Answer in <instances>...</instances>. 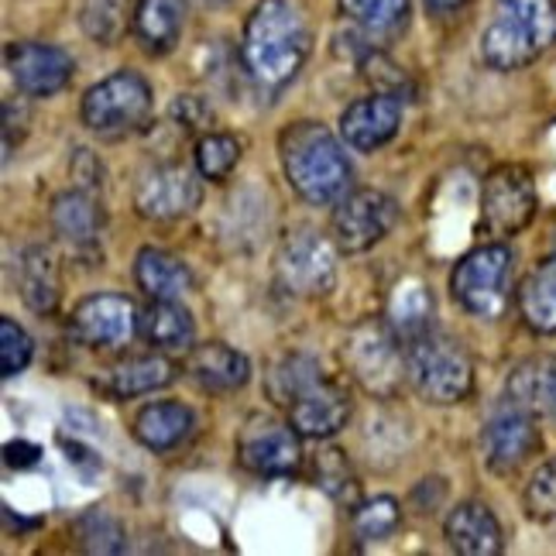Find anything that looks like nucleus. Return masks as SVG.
Here are the masks:
<instances>
[{
	"label": "nucleus",
	"mask_w": 556,
	"mask_h": 556,
	"mask_svg": "<svg viewBox=\"0 0 556 556\" xmlns=\"http://www.w3.org/2000/svg\"><path fill=\"white\" fill-rule=\"evenodd\" d=\"M313 31L295 0H258L244 21L241 62L262 87H286L306 66Z\"/></svg>",
	"instance_id": "1"
},
{
	"label": "nucleus",
	"mask_w": 556,
	"mask_h": 556,
	"mask_svg": "<svg viewBox=\"0 0 556 556\" xmlns=\"http://www.w3.org/2000/svg\"><path fill=\"white\" fill-rule=\"evenodd\" d=\"M278 159L289 186L313 206H327L348 197L351 189V159L340 138L319 121L286 124L278 135Z\"/></svg>",
	"instance_id": "2"
},
{
	"label": "nucleus",
	"mask_w": 556,
	"mask_h": 556,
	"mask_svg": "<svg viewBox=\"0 0 556 556\" xmlns=\"http://www.w3.org/2000/svg\"><path fill=\"white\" fill-rule=\"evenodd\" d=\"M556 46V0H498L481 35V59L491 70H522Z\"/></svg>",
	"instance_id": "3"
},
{
	"label": "nucleus",
	"mask_w": 556,
	"mask_h": 556,
	"mask_svg": "<svg viewBox=\"0 0 556 556\" xmlns=\"http://www.w3.org/2000/svg\"><path fill=\"white\" fill-rule=\"evenodd\" d=\"M405 378L419 392V399L433 405H457L475 389V365L460 340L437 327L402 340Z\"/></svg>",
	"instance_id": "4"
},
{
	"label": "nucleus",
	"mask_w": 556,
	"mask_h": 556,
	"mask_svg": "<svg viewBox=\"0 0 556 556\" xmlns=\"http://www.w3.org/2000/svg\"><path fill=\"white\" fill-rule=\"evenodd\" d=\"M83 124L100 138H124L135 135L152 117V87L135 70L111 73L106 79L93 83L83 93Z\"/></svg>",
	"instance_id": "5"
},
{
	"label": "nucleus",
	"mask_w": 556,
	"mask_h": 556,
	"mask_svg": "<svg viewBox=\"0 0 556 556\" xmlns=\"http://www.w3.org/2000/svg\"><path fill=\"white\" fill-rule=\"evenodd\" d=\"M344 365L351 378L375 399H392L405 378V351L399 348V333L392 324L368 319L348 333Z\"/></svg>",
	"instance_id": "6"
},
{
	"label": "nucleus",
	"mask_w": 556,
	"mask_h": 556,
	"mask_svg": "<svg viewBox=\"0 0 556 556\" xmlns=\"http://www.w3.org/2000/svg\"><path fill=\"white\" fill-rule=\"evenodd\" d=\"M337 244L319 230H292L275 254V278L289 295L319 299L337 286Z\"/></svg>",
	"instance_id": "7"
},
{
	"label": "nucleus",
	"mask_w": 556,
	"mask_h": 556,
	"mask_svg": "<svg viewBox=\"0 0 556 556\" xmlns=\"http://www.w3.org/2000/svg\"><path fill=\"white\" fill-rule=\"evenodd\" d=\"M511 251L505 244H481L457 262L451 275V292L457 303L481 319H495L508 306Z\"/></svg>",
	"instance_id": "8"
},
{
	"label": "nucleus",
	"mask_w": 556,
	"mask_h": 556,
	"mask_svg": "<svg viewBox=\"0 0 556 556\" xmlns=\"http://www.w3.org/2000/svg\"><path fill=\"white\" fill-rule=\"evenodd\" d=\"M536 182L526 165L505 162L491 168L481 186V227L491 238H516L536 217Z\"/></svg>",
	"instance_id": "9"
},
{
	"label": "nucleus",
	"mask_w": 556,
	"mask_h": 556,
	"mask_svg": "<svg viewBox=\"0 0 556 556\" xmlns=\"http://www.w3.org/2000/svg\"><path fill=\"white\" fill-rule=\"evenodd\" d=\"M399 224V203L381 189H354L337 203L330 238L344 254H365Z\"/></svg>",
	"instance_id": "10"
},
{
	"label": "nucleus",
	"mask_w": 556,
	"mask_h": 556,
	"mask_svg": "<svg viewBox=\"0 0 556 556\" xmlns=\"http://www.w3.org/2000/svg\"><path fill=\"white\" fill-rule=\"evenodd\" d=\"M540 446L543 433L536 426V413H529L519 402L502 405L481 430V454L495 475H516L540 454Z\"/></svg>",
	"instance_id": "11"
},
{
	"label": "nucleus",
	"mask_w": 556,
	"mask_h": 556,
	"mask_svg": "<svg viewBox=\"0 0 556 556\" xmlns=\"http://www.w3.org/2000/svg\"><path fill=\"white\" fill-rule=\"evenodd\" d=\"M203 203V186L200 176L192 168L179 162H162L138 179L135 186V210L138 217L168 224V220H182L192 210Z\"/></svg>",
	"instance_id": "12"
},
{
	"label": "nucleus",
	"mask_w": 556,
	"mask_h": 556,
	"mask_svg": "<svg viewBox=\"0 0 556 556\" xmlns=\"http://www.w3.org/2000/svg\"><path fill=\"white\" fill-rule=\"evenodd\" d=\"M238 460L258 478H286L303 464V446L292 422L251 416L238 433Z\"/></svg>",
	"instance_id": "13"
},
{
	"label": "nucleus",
	"mask_w": 556,
	"mask_h": 556,
	"mask_svg": "<svg viewBox=\"0 0 556 556\" xmlns=\"http://www.w3.org/2000/svg\"><path fill=\"white\" fill-rule=\"evenodd\" d=\"M138 309L127 295H114V292H100L83 299V303L73 309L70 330L79 340L83 348H121L135 337L138 330Z\"/></svg>",
	"instance_id": "14"
},
{
	"label": "nucleus",
	"mask_w": 556,
	"mask_h": 556,
	"mask_svg": "<svg viewBox=\"0 0 556 556\" xmlns=\"http://www.w3.org/2000/svg\"><path fill=\"white\" fill-rule=\"evenodd\" d=\"M8 73L25 97H52L73 79L76 62L66 49L49 41H14L8 46Z\"/></svg>",
	"instance_id": "15"
},
{
	"label": "nucleus",
	"mask_w": 556,
	"mask_h": 556,
	"mask_svg": "<svg viewBox=\"0 0 556 556\" xmlns=\"http://www.w3.org/2000/svg\"><path fill=\"white\" fill-rule=\"evenodd\" d=\"M348 419H351V392L327 375H319L289 402V422L306 440H327L337 430H344Z\"/></svg>",
	"instance_id": "16"
},
{
	"label": "nucleus",
	"mask_w": 556,
	"mask_h": 556,
	"mask_svg": "<svg viewBox=\"0 0 556 556\" xmlns=\"http://www.w3.org/2000/svg\"><path fill=\"white\" fill-rule=\"evenodd\" d=\"M402 127V100L395 93H371L354 100L340 114V138L354 152H378Z\"/></svg>",
	"instance_id": "17"
},
{
	"label": "nucleus",
	"mask_w": 556,
	"mask_h": 556,
	"mask_svg": "<svg viewBox=\"0 0 556 556\" xmlns=\"http://www.w3.org/2000/svg\"><path fill=\"white\" fill-rule=\"evenodd\" d=\"M103 203L97 200V192L90 189H70L55 197L52 203V227L59 233L62 244H70L76 254L83 251H97L100 233H103Z\"/></svg>",
	"instance_id": "18"
},
{
	"label": "nucleus",
	"mask_w": 556,
	"mask_h": 556,
	"mask_svg": "<svg viewBox=\"0 0 556 556\" xmlns=\"http://www.w3.org/2000/svg\"><path fill=\"white\" fill-rule=\"evenodd\" d=\"M186 371L203 392L230 395V392H238L248 384L251 361L241 351H233V348L220 344V340H213V344H200V348L189 351Z\"/></svg>",
	"instance_id": "19"
},
{
	"label": "nucleus",
	"mask_w": 556,
	"mask_h": 556,
	"mask_svg": "<svg viewBox=\"0 0 556 556\" xmlns=\"http://www.w3.org/2000/svg\"><path fill=\"white\" fill-rule=\"evenodd\" d=\"M443 536L451 543V549L464 556H495L505 546L495 511L481 502H460L451 516H446Z\"/></svg>",
	"instance_id": "20"
},
{
	"label": "nucleus",
	"mask_w": 556,
	"mask_h": 556,
	"mask_svg": "<svg viewBox=\"0 0 556 556\" xmlns=\"http://www.w3.org/2000/svg\"><path fill=\"white\" fill-rule=\"evenodd\" d=\"M192 409L176 399H162V402H148L144 409L135 416L131 422V433L141 446L155 454H165V451H176L179 443L189 440L192 433Z\"/></svg>",
	"instance_id": "21"
},
{
	"label": "nucleus",
	"mask_w": 556,
	"mask_h": 556,
	"mask_svg": "<svg viewBox=\"0 0 556 556\" xmlns=\"http://www.w3.org/2000/svg\"><path fill=\"white\" fill-rule=\"evenodd\" d=\"M186 0H138L131 14L135 38L148 55H168L182 38Z\"/></svg>",
	"instance_id": "22"
},
{
	"label": "nucleus",
	"mask_w": 556,
	"mask_h": 556,
	"mask_svg": "<svg viewBox=\"0 0 556 556\" xmlns=\"http://www.w3.org/2000/svg\"><path fill=\"white\" fill-rule=\"evenodd\" d=\"M337 8L368 46L399 38L413 14L409 0H337Z\"/></svg>",
	"instance_id": "23"
},
{
	"label": "nucleus",
	"mask_w": 556,
	"mask_h": 556,
	"mask_svg": "<svg viewBox=\"0 0 556 556\" xmlns=\"http://www.w3.org/2000/svg\"><path fill=\"white\" fill-rule=\"evenodd\" d=\"M138 333L159 351H189L197 324L179 299H152V306L138 316Z\"/></svg>",
	"instance_id": "24"
},
{
	"label": "nucleus",
	"mask_w": 556,
	"mask_h": 556,
	"mask_svg": "<svg viewBox=\"0 0 556 556\" xmlns=\"http://www.w3.org/2000/svg\"><path fill=\"white\" fill-rule=\"evenodd\" d=\"M135 282L152 299H182L192 289V271L173 251L141 248L135 258Z\"/></svg>",
	"instance_id": "25"
},
{
	"label": "nucleus",
	"mask_w": 556,
	"mask_h": 556,
	"mask_svg": "<svg viewBox=\"0 0 556 556\" xmlns=\"http://www.w3.org/2000/svg\"><path fill=\"white\" fill-rule=\"evenodd\" d=\"M17 289L25 306L31 313H55L59 299H62V278H59V262L49 248H28L21 254V278H17Z\"/></svg>",
	"instance_id": "26"
},
{
	"label": "nucleus",
	"mask_w": 556,
	"mask_h": 556,
	"mask_svg": "<svg viewBox=\"0 0 556 556\" xmlns=\"http://www.w3.org/2000/svg\"><path fill=\"white\" fill-rule=\"evenodd\" d=\"M173 378H176L173 361H165L162 354L127 357L103 375V392H111L114 399H138L155 389H165Z\"/></svg>",
	"instance_id": "27"
},
{
	"label": "nucleus",
	"mask_w": 556,
	"mask_h": 556,
	"mask_svg": "<svg viewBox=\"0 0 556 556\" xmlns=\"http://www.w3.org/2000/svg\"><path fill=\"white\" fill-rule=\"evenodd\" d=\"M519 313L529 330L556 333V254L543 258L519 286Z\"/></svg>",
	"instance_id": "28"
},
{
	"label": "nucleus",
	"mask_w": 556,
	"mask_h": 556,
	"mask_svg": "<svg viewBox=\"0 0 556 556\" xmlns=\"http://www.w3.org/2000/svg\"><path fill=\"white\" fill-rule=\"evenodd\" d=\"M511 402L526 405L529 413H546L556 422V357L529 361L508 378Z\"/></svg>",
	"instance_id": "29"
},
{
	"label": "nucleus",
	"mask_w": 556,
	"mask_h": 556,
	"mask_svg": "<svg viewBox=\"0 0 556 556\" xmlns=\"http://www.w3.org/2000/svg\"><path fill=\"white\" fill-rule=\"evenodd\" d=\"M389 324L405 340L433 327V292L419 278H402L389 303Z\"/></svg>",
	"instance_id": "30"
},
{
	"label": "nucleus",
	"mask_w": 556,
	"mask_h": 556,
	"mask_svg": "<svg viewBox=\"0 0 556 556\" xmlns=\"http://www.w3.org/2000/svg\"><path fill=\"white\" fill-rule=\"evenodd\" d=\"M319 375H324V368H319L309 354H286L271 365V371L265 378V392L275 405L289 409V402L303 392L306 384H313Z\"/></svg>",
	"instance_id": "31"
},
{
	"label": "nucleus",
	"mask_w": 556,
	"mask_h": 556,
	"mask_svg": "<svg viewBox=\"0 0 556 556\" xmlns=\"http://www.w3.org/2000/svg\"><path fill=\"white\" fill-rule=\"evenodd\" d=\"M241 141L233 135H220V131H210L197 141L192 148V162H197V173L210 182H224L230 179V173L238 168L241 162Z\"/></svg>",
	"instance_id": "32"
},
{
	"label": "nucleus",
	"mask_w": 556,
	"mask_h": 556,
	"mask_svg": "<svg viewBox=\"0 0 556 556\" xmlns=\"http://www.w3.org/2000/svg\"><path fill=\"white\" fill-rule=\"evenodd\" d=\"M402 522V508L395 498L389 495H378V498H368V502H361L357 511H354V536L361 543H381V540H389L392 532L399 529Z\"/></svg>",
	"instance_id": "33"
},
{
	"label": "nucleus",
	"mask_w": 556,
	"mask_h": 556,
	"mask_svg": "<svg viewBox=\"0 0 556 556\" xmlns=\"http://www.w3.org/2000/svg\"><path fill=\"white\" fill-rule=\"evenodd\" d=\"M79 25L100 46H114L127 31V0H83Z\"/></svg>",
	"instance_id": "34"
},
{
	"label": "nucleus",
	"mask_w": 556,
	"mask_h": 556,
	"mask_svg": "<svg viewBox=\"0 0 556 556\" xmlns=\"http://www.w3.org/2000/svg\"><path fill=\"white\" fill-rule=\"evenodd\" d=\"M313 478H316V488H324L333 502H354L357 495V478L351 470V460L344 451H337V446H327V451L316 454Z\"/></svg>",
	"instance_id": "35"
},
{
	"label": "nucleus",
	"mask_w": 556,
	"mask_h": 556,
	"mask_svg": "<svg viewBox=\"0 0 556 556\" xmlns=\"http://www.w3.org/2000/svg\"><path fill=\"white\" fill-rule=\"evenodd\" d=\"M76 536H79V546L90 553H121L127 546L121 522L106 508L83 511L76 519Z\"/></svg>",
	"instance_id": "36"
},
{
	"label": "nucleus",
	"mask_w": 556,
	"mask_h": 556,
	"mask_svg": "<svg viewBox=\"0 0 556 556\" xmlns=\"http://www.w3.org/2000/svg\"><path fill=\"white\" fill-rule=\"evenodd\" d=\"M35 344L25 327H17L11 316L0 319V375L14 378L31 365Z\"/></svg>",
	"instance_id": "37"
},
{
	"label": "nucleus",
	"mask_w": 556,
	"mask_h": 556,
	"mask_svg": "<svg viewBox=\"0 0 556 556\" xmlns=\"http://www.w3.org/2000/svg\"><path fill=\"white\" fill-rule=\"evenodd\" d=\"M526 511L532 519H556V457L546 460L526 484Z\"/></svg>",
	"instance_id": "38"
},
{
	"label": "nucleus",
	"mask_w": 556,
	"mask_h": 556,
	"mask_svg": "<svg viewBox=\"0 0 556 556\" xmlns=\"http://www.w3.org/2000/svg\"><path fill=\"white\" fill-rule=\"evenodd\" d=\"M28 121H31V114H28V106L25 103H14V100H8L4 103V152L11 155L14 152V144L25 138V131H28Z\"/></svg>",
	"instance_id": "39"
},
{
	"label": "nucleus",
	"mask_w": 556,
	"mask_h": 556,
	"mask_svg": "<svg viewBox=\"0 0 556 556\" xmlns=\"http://www.w3.org/2000/svg\"><path fill=\"white\" fill-rule=\"evenodd\" d=\"M73 179H76L79 189H90V192H97L103 186V165L97 162L93 152H76V159H73Z\"/></svg>",
	"instance_id": "40"
},
{
	"label": "nucleus",
	"mask_w": 556,
	"mask_h": 556,
	"mask_svg": "<svg viewBox=\"0 0 556 556\" xmlns=\"http://www.w3.org/2000/svg\"><path fill=\"white\" fill-rule=\"evenodd\" d=\"M41 457V446L38 443H28V440H14L4 446V460L8 467H17V470H25V467H35Z\"/></svg>",
	"instance_id": "41"
},
{
	"label": "nucleus",
	"mask_w": 556,
	"mask_h": 556,
	"mask_svg": "<svg viewBox=\"0 0 556 556\" xmlns=\"http://www.w3.org/2000/svg\"><path fill=\"white\" fill-rule=\"evenodd\" d=\"M426 4H430V11H437V14H454L467 4V0H426Z\"/></svg>",
	"instance_id": "42"
}]
</instances>
